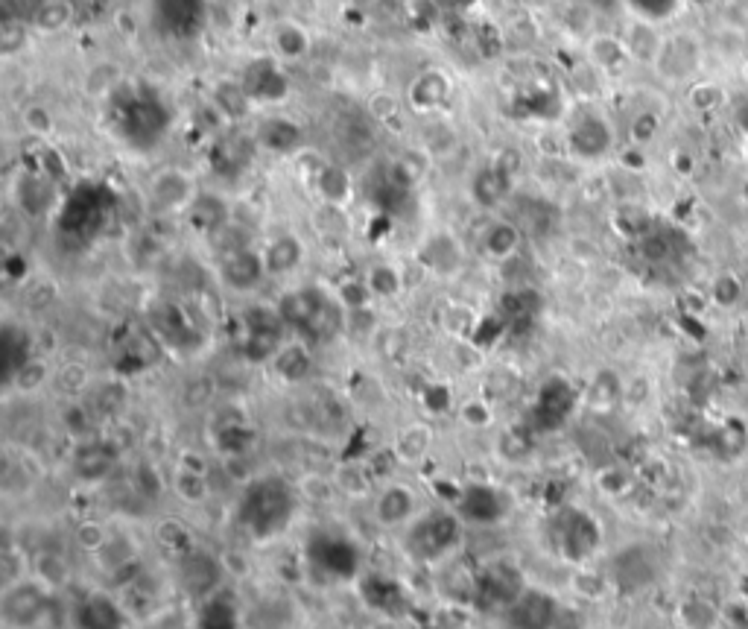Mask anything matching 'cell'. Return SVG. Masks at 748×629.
I'll return each instance as SVG.
<instances>
[{"instance_id": "cell-1", "label": "cell", "mask_w": 748, "mask_h": 629, "mask_svg": "<svg viewBox=\"0 0 748 629\" xmlns=\"http://www.w3.org/2000/svg\"><path fill=\"white\" fill-rule=\"evenodd\" d=\"M296 510H299L296 489L281 474H261L252 483H246V489L240 492L234 521L249 539L272 542L290 530Z\"/></svg>"}, {"instance_id": "cell-2", "label": "cell", "mask_w": 748, "mask_h": 629, "mask_svg": "<svg viewBox=\"0 0 748 629\" xmlns=\"http://www.w3.org/2000/svg\"><path fill=\"white\" fill-rule=\"evenodd\" d=\"M465 521L456 510H436L415 515L404 530V548L418 562H442L462 548L465 542Z\"/></svg>"}, {"instance_id": "cell-3", "label": "cell", "mask_w": 748, "mask_h": 629, "mask_svg": "<svg viewBox=\"0 0 748 629\" xmlns=\"http://www.w3.org/2000/svg\"><path fill=\"white\" fill-rule=\"evenodd\" d=\"M278 311L284 316V322L290 328H296L301 340L310 346L334 340L342 328V308L328 293H322L316 287L287 293V299L278 305Z\"/></svg>"}, {"instance_id": "cell-4", "label": "cell", "mask_w": 748, "mask_h": 629, "mask_svg": "<svg viewBox=\"0 0 748 629\" xmlns=\"http://www.w3.org/2000/svg\"><path fill=\"white\" fill-rule=\"evenodd\" d=\"M547 539L567 562H585L597 553L602 533L597 518L579 507H559L547 518Z\"/></svg>"}, {"instance_id": "cell-5", "label": "cell", "mask_w": 748, "mask_h": 629, "mask_svg": "<svg viewBox=\"0 0 748 629\" xmlns=\"http://www.w3.org/2000/svg\"><path fill=\"white\" fill-rule=\"evenodd\" d=\"M579 404V393L576 387L561 378V375H553L541 384V390L532 401V410H529V425L535 433H550L559 431L561 425L573 416Z\"/></svg>"}, {"instance_id": "cell-6", "label": "cell", "mask_w": 748, "mask_h": 629, "mask_svg": "<svg viewBox=\"0 0 748 629\" xmlns=\"http://www.w3.org/2000/svg\"><path fill=\"white\" fill-rule=\"evenodd\" d=\"M307 559L316 571L328 580H354L360 571V551L354 542L342 539L337 533H313L307 542Z\"/></svg>"}, {"instance_id": "cell-7", "label": "cell", "mask_w": 748, "mask_h": 629, "mask_svg": "<svg viewBox=\"0 0 748 629\" xmlns=\"http://www.w3.org/2000/svg\"><path fill=\"white\" fill-rule=\"evenodd\" d=\"M167 129V112L152 97H135L120 112V135L135 150H150Z\"/></svg>"}, {"instance_id": "cell-8", "label": "cell", "mask_w": 748, "mask_h": 629, "mask_svg": "<svg viewBox=\"0 0 748 629\" xmlns=\"http://www.w3.org/2000/svg\"><path fill=\"white\" fill-rule=\"evenodd\" d=\"M524 591L521 571L509 562H491L474 577V600L483 609H509Z\"/></svg>"}, {"instance_id": "cell-9", "label": "cell", "mask_w": 748, "mask_h": 629, "mask_svg": "<svg viewBox=\"0 0 748 629\" xmlns=\"http://www.w3.org/2000/svg\"><path fill=\"white\" fill-rule=\"evenodd\" d=\"M453 510L462 515L465 524H474V527H491V524H500L509 512V504L503 498V492L491 483H468L459 489L456 501H453Z\"/></svg>"}, {"instance_id": "cell-10", "label": "cell", "mask_w": 748, "mask_h": 629, "mask_svg": "<svg viewBox=\"0 0 748 629\" xmlns=\"http://www.w3.org/2000/svg\"><path fill=\"white\" fill-rule=\"evenodd\" d=\"M284 316L281 311L272 308H258L246 316V334H243V349L249 354V360H272L281 352V340H284Z\"/></svg>"}, {"instance_id": "cell-11", "label": "cell", "mask_w": 748, "mask_h": 629, "mask_svg": "<svg viewBox=\"0 0 748 629\" xmlns=\"http://www.w3.org/2000/svg\"><path fill=\"white\" fill-rule=\"evenodd\" d=\"M112 205L103 199V191L100 188H82L76 191L74 199H68V208H65V217H62V229L74 232V235H97L109 217Z\"/></svg>"}, {"instance_id": "cell-12", "label": "cell", "mask_w": 748, "mask_h": 629, "mask_svg": "<svg viewBox=\"0 0 748 629\" xmlns=\"http://www.w3.org/2000/svg\"><path fill=\"white\" fill-rule=\"evenodd\" d=\"M559 603L547 591L526 589L512 606H509V621L512 629H553L559 621Z\"/></svg>"}, {"instance_id": "cell-13", "label": "cell", "mask_w": 748, "mask_h": 629, "mask_svg": "<svg viewBox=\"0 0 748 629\" xmlns=\"http://www.w3.org/2000/svg\"><path fill=\"white\" fill-rule=\"evenodd\" d=\"M266 273V258L258 255L255 249H231L220 261V281L228 290L249 293L261 284Z\"/></svg>"}, {"instance_id": "cell-14", "label": "cell", "mask_w": 748, "mask_h": 629, "mask_svg": "<svg viewBox=\"0 0 748 629\" xmlns=\"http://www.w3.org/2000/svg\"><path fill=\"white\" fill-rule=\"evenodd\" d=\"M179 574H182L185 589L190 594H196V597H211V591H214V586L223 577L220 562L214 556H208L205 551H182Z\"/></svg>"}, {"instance_id": "cell-15", "label": "cell", "mask_w": 748, "mask_h": 629, "mask_svg": "<svg viewBox=\"0 0 748 629\" xmlns=\"http://www.w3.org/2000/svg\"><path fill=\"white\" fill-rule=\"evenodd\" d=\"M202 0H155V21L170 36H193L199 30Z\"/></svg>"}, {"instance_id": "cell-16", "label": "cell", "mask_w": 748, "mask_h": 629, "mask_svg": "<svg viewBox=\"0 0 748 629\" xmlns=\"http://www.w3.org/2000/svg\"><path fill=\"white\" fill-rule=\"evenodd\" d=\"M374 515L383 527H407L412 518L418 515L415 512V495L412 489L395 483V486H386L377 498V507H374Z\"/></svg>"}, {"instance_id": "cell-17", "label": "cell", "mask_w": 748, "mask_h": 629, "mask_svg": "<svg viewBox=\"0 0 748 629\" xmlns=\"http://www.w3.org/2000/svg\"><path fill=\"white\" fill-rule=\"evenodd\" d=\"M471 194H474V199H477L480 205H486V208L500 205L503 199H509V194H512V173H509L506 167H500V164H486V167L474 176Z\"/></svg>"}, {"instance_id": "cell-18", "label": "cell", "mask_w": 748, "mask_h": 629, "mask_svg": "<svg viewBox=\"0 0 748 629\" xmlns=\"http://www.w3.org/2000/svg\"><path fill=\"white\" fill-rule=\"evenodd\" d=\"M570 147L582 158H599L611 147V132L599 118H585L573 129Z\"/></svg>"}, {"instance_id": "cell-19", "label": "cell", "mask_w": 748, "mask_h": 629, "mask_svg": "<svg viewBox=\"0 0 748 629\" xmlns=\"http://www.w3.org/2000/svg\"><path fill=\"white\" fill-rule=\"evenodd\" d=\"M79 627L82 629H123L120 612L109 597L91 594L79 609Z\"/></svg>"}, {"instance_id": "cell-20", "label": "cell", "mask_w": 748, "mask_h": 629, "mask_svg": "<svg viewBox=\"0 0 748 629\" xmlns=\"http://www.w3.org/2000/svg\"><path fill=\"white\" fill-rule=\"evenodd\" d=\"M521 246V226L518 223H494L483 235V252L494 261H506Z\"/></svg>"}, {"instance_id": "cell-21", "label": "cell", "mask_w": 748, "mask_h": 629, "mask_svg": "<svg viewBox=\"0 0 748 629\" xmlns=\"http://www.w3.org/2000/svg\"><path fill=\"white\" fill-rule=\"evenodd\" d=\"M199 629H240L237 627V606L225 594L205 597V606L199 612Z\"/></svg>"}, {"instance_id": "cell-22", "label": "cell", "mask_w": 748, "mask_h": 629, "mask_svg": "<svg viewBox=\"0 0 748 629\" xmlns=\"http://www.w3.org/2000/svg\"><path fill=\"white\" fill-rule=\"evenodd\" d=\"M266 270L269 273H290L301 264V243L293 235L278 237L269 249H266Z\"/></svg>"}, {"instance_id": "cell-23", "label": "cell", "mask_w": 748, "mask_h": 629, "mask_svg": "<svg viewBox=\"0 0 748 629\" xmlns=\"http://www.w3.org/2000/svg\"><path fill=\"white\" fill-rule=\"evenodd\" d=\"M272 363H275V372L284 381H301L310 372V354L304 349V343H287V346H281V352L272 357Z\"/></svg>"}, {"instance_id": "cell-24", "label": "cell", "mask_w": 748, "mask_h": 629, "mask_svg": "<svg viewBox=\"0 0 748 629\" xmlns=\"http://www.w3.org/2000/svg\"><path fill=\"white\" fill-rule=\"evenodd\" d=\"M363 594L372 600V606L377 609H383V612H395L392 606H389V600L395 603V606H401V600H404V591L398 583H392V580H386L383 574H372L366 583H363Z\"/></svg>"}, {"instance_id": "cell-25", "label": "cell", "mask_w": 748, "mask_h": 629, "mask_svg": "<svg viewBox=\"0 0 748 629\" xmlns=\"http://www.w3.org/2000/svg\"><path fill=\"white\" fill-rule=\"evenodd\" d=\"M430 448V431L421 428V425H412L407 431L398 436V445H395V454L401 463H418Z\"/></svg>"}, {"instance_id": "cell-26", "label": "cell", "mask_w": 748, "mask_h": 629, "mask_svg": "<svg viewBox=\"0 0 748 629\" xmlns=\"http://www.w3.org/2000/svg\"><path fill=\"white\" fill-rule=\"evenodd\" d=\"M538 305L541 299L529 290H518V293H509L506 302H503V316L512 322V325H526L532 322L535 314H538Z\"/></svg>"}, {"instance_id": "cell-27", "label": "cell", "mask_w": 748, "mask_h": 629, "mask_svg": "<svg viewBox=\"0 0 748 629\" xmlns=\"http://www.w3.org/2000/svg\"><path fill=\"white\" fill-rule=\"evenodd\" d=\"M591 56H594V62H599V68H605V71H614V68H620L632 53H629V47L623 44V41L617 39H597L591 44Z\"/></svg>"}, {"instance_id": "cell-28", "label": "cell", "mask_w": 748, "mask_h": 629, "mask_svg": "<svg viewBox=\"0 0 748 629\" xmlns=\"http://www.w3.org/2000/svg\"><path fill=\"white\" fill-rule=\"evenodd\" d=\"M372 290L377 296H395L398 293V276L392 273V270H386V267H377L372 270Z\"/></svg>"}, {"instance_id": "cell-29", "label": "cell", "mask_w": 748, "mask_h": 629, "mask_svg": "<svg viewBox=\"0 0 748 629\" xmlns=\"http://www.w3.org/2000/svg\"><path fill=\"white\" fill-rule=\"evenodd\" d=\"M486 410H488L486 404L471 401V404H465V407H462V419H465V422H471V425H488V422H491V416H480V413H486Z\"/></svg>"}, {"instance_id": "cell-30", "label": "cell", "mask_w": 748, "mask_h": 629, "mask_svg": "<svg viewBox=\"0 0 748 629\" xmlns=\"http://www.w3.org/2000/svg\"><path fill=\"white\" fill-rule=\"evenodd\" d=\"M74 12H97L106 6V0H68Z\"/></svg>"}]
</instances>
